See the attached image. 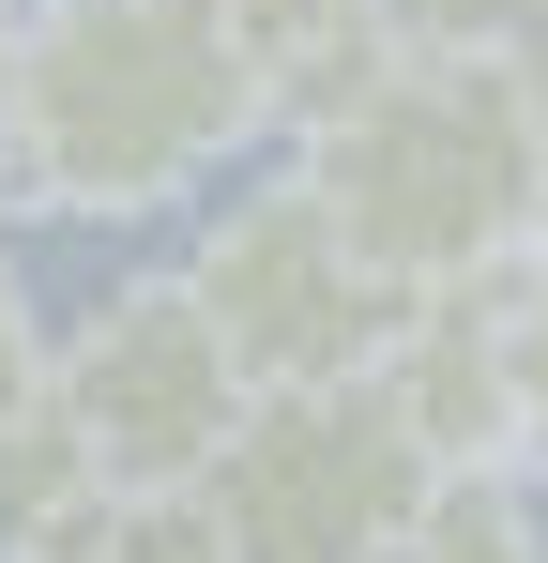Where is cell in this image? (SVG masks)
<instances>
[{
	"label": "cell",
	"instance_id": "6da1fadb",
	"mask_svg": "<svg viewBox=\"0 0 548 563\" xmlns=\"http://www.w3.org/2000/svg\"><path fill=\"white\" fill-rule=\"evenodd\" d=\"M244 137H274L229 0H31L0 184L31 213H168Z\"/></svg>",
	"mask_w": 548,
	"mask_h": 563
},
{
	"label": "cell",
	"instance_id": "7a4b0ae2",
	"mask_svg": "<svg viewBox=\"0 0 548 563\" xmlns=\"http://www.w3.org/2000/svg\"><path fill=\"white\" fill-rule=\"evenodd\" d=\"M320 213L396 289H472L534 260V92L503 46H381L320 122H289Z\"/></svg>",
	"mask_w": 548,
	"mask_h": 563
},
{
	"label": "cell",
	"instance_id": "3957f363",
	"mask_svg": "<svg viewBox=\"0 0 548 563\" xmlns=\"http://www.w3.org/2000/svg\"><path fill=\"white\" fill-rule=\"evenodd\" d=\"M427 442L396 411L381 366H320V380H244L229 442L198 457V503L229 518L244 563H381V533L427 503Z\"/></svg>",
	"mask_w": 548,
	"mask_h": 563
},
{
	"label": "cell",
	"instance_id": "277c9868",
	"mask_svg": "<svg viewBox=\"0 0 548 563\" xmlns=\"http://www.w3.org/2000/svg\"><path fill=\"white\" fill-rule=\"evenodd\" d=\"M46 411L91 442L107 487H183L244 411V351L198 320L183 275H122L77 335H46Z\"/></svg>",
	"mask_w": 548,
	"mask_h": 563
},
{
	"label": "cell",
	"instance_id": "5b68a950",
	"mask_svg": "<svg viewBox=\"0 0 548 563\" xmlns=\"http://www.w3.org/2000/svg\"><path fill=\"white\" fill-rule=\"evenodd\" d=\"M198 289V320L244 351V380H320V366H381V335H396V289L365 275V244L320 213L305 168H274L244 184L213 229H198V260H168Z\"/></svg>",
	"mask_w": 548,
	"mask_h": 563
},
{
	"label": "cell",
	"instance_id": "8992f818",
	"mask_svg": "<svg viewBox=\"0 0 548 563\" xmlns=\"http://www.w3.org/2000/svg\"><path fill=\"white\" fill-rule=\"evenodd\" d=\"M229 31H244V62H260L274 137H289V122H320V107L396 46V31H381V0H229Z\"/></svg>",
	"mask_w": 548,
	"mask_h": 563
},
{
	"label": "cell",
	"instance_id": "52a82bcc",
	"mask_svg": "<svg viewBox=\"0 0 548 563\" xmlns=\"http://www.w3.org/2000/svg\"><path fill=\"white\" fill-rule=\"evenodd\" d=\"M91 503H107V472H91V442L46 411V380H31V396L0 411V563H46Z\"/></svg>",
	"mask_w": 548,
	"mask_h": 563
},
{
	"label": "cell",
	"instance_id": "ba28073f",
	"mask_svg": "<svg viewBox=\"0 0 548 563\" xmlns=\"http://www.w3.org/2000/svg\"><path fill=\"white\" fill-rule=\"evenodd\" d=\"M381 563H548V518L518 503V472H427V503L381 533Z\"/></svg>",
	"mask_w": 548,
	"mask_h": 563
},
{
	"label": "cell",
	"instance_id": "9c48e42d",
	"mask_svg": "<svg viewBox=\"0 0 548 563\" xmlns=\"http://www.w3.org/2000/svg\"><path fill=\"white\" fill-rule=\"evenodd\" d=\"M503 411H518V472H548V244L503 275Z\"/></svg>",
	"mask_w": 548,
	"mask_h": 563
},
{
	"label": "cell",
	"instance_id": "30bf717a",
	"mask_svg": "<svg viewBox=\"0 0 548 563\" xmlns=\"http://www.w3.org/2000/svg\"><path fill=\"white\" fill-rule=\"evenodd\" d=\"M518 15H534V0H381V31H396V46H503Z\"/></svg>",
	"mask_w": 548,
	"mask_h": 563
},
{
	"label": "cell",
	"instance_id": "8fae6325",
	"mask_svg": "<svg viewBox=\"0 0 548 563\" xmlns=\"http://www.w3.org/2000/svg\"><path fill=\"white\" fill-rule=\"evenodd\" d=\"M503 62H518V92H534V244H548V0L503 31Z\"/></svg>",
	"mask_w": 548,
	"mask_h": 563
},
{
	"label": "cell",
	"instance_id": "7c38bea8",
	"mask_svg": "<svg viewBox=\"0 0 548 563\" xmlns=\"http://www.w3.org/2000/svg\"><path fill=\"white\" fill-rule=\"evenodd\" d=\"M31 380H46V320H31V275L0 260V411H15Z\"/></svg>",
	"mask_w": 548,
	"mask_h": 563
},
{
	"label": "cell",
	"instance_id": "4fadbf2b",
	"mask_svg": "<svg viewBox=\"0 0 548 563\" xmlns=\"http://www.w3.org/2000/svg\"><path fill=\"white\" fill-rule=\"evenodd\" d=\"M15 46H31V0H0V122H15Z\"/></svg>",
	"mask_w": 548,
	"mask_h": 563
}]
</instances>
